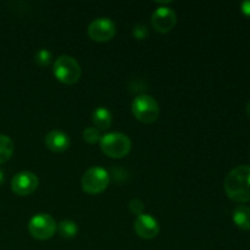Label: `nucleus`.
Instances as JSON below:
<instances>
[{
    "label": "nucleus",
    "instance_id": "nucleus-9",
    "mask_svg": "<svg viewBox=\"0 0 250 250\" xmlns=\"http://www.w3.org/2000/svg\"><path fill=\"white\" fill-rule=\"evenodd\" d=\"M177 21V15L171 7L161 6L158 7L151 14V23L158 32L166 33L175 27Z\"/></svg>",
    "mask_w": 250,
    "mask_h": 250
},
{
    "label": "nucleus",
    "instance_id": "nucleus-19",
    "mask_svg": "<svg viewBox=\"0 0 250 250\" xmlns=\"http://www.w3.org/2000/svg\"><path fill=\"white\" fill-rule=\"evenodd\" d=\"M133 34L137 37V38L142 39L148 34V28L144 24H137L133 28Z\"/></svg>",
    "mask_w": 250,
    "mask_h": 250
},
{
    "label": "nucleus",
    "instance_id": "nucleus-12",
    "mask_svg": "<svg viewBox=\"0 0 250 250\" xmlns=\"http://www.w3.org/2000/svg\"><path fill=\"white\" fill-rule=\"evenodd\" d=\"M93 122L95 125V128L107 129L112 124V114L109 109L104 106H99L95 109L92 114Z\"/></svg>",
    "mask_w": 250,
    "mask_h": 250
},
{
    "label": "nucleus",
    "instance_id": "nucleus-2",
    "mask_svg": "<svg viewBox=\"0 0 250 250\" xmlns=\"http://www.w3.org/2000/svg\"><path fill=\"white\" fill-rule=\"evenodd\" d=\"M131 146L129 137L121 132H110L100 139V148L110 158H124L129 153Z\"/></svg>",
    "mask_w": 250,
    "mask_h": 250
},
{
    "label": "nucleus",
    "instance_id": "nucleus-17",
    "mask_svg": "<svg viewBox=\"0 0 250 250\" xmlns=\"http://www.w3.org/2000/svg\"><path fill=\"white\" fill-rule=\"evenodd\" d=\"M83 138L85 142L90 144H94L97 142H100L102 139V134H100L99 129L95 128V127H87V128L83 131Z\"/></svg>",
    "mask_w": 250,
    "mask_h": 250
},
{
    "label": "nucleus",
    "instance_id": "nucleus-11",
    "mask_svg": "<svg viewBox=\"0 0 250 250\" xmlns=\"http://www.w3.org/2000/svg\"><path fill=\"white\" fill-rule=\"evenodd\" d=\"M70 137L65 132L59 131V129H53L45 136V146L56 153L65 151L70 146Z\"/></svg>",
    "mask_w": 250,
    "mask_h": 250
},
{
    "label": "nucleus",
    "instance_id": "nucleus-15",
    "mask_svg": "<svg viewBox=\"0 0 250 250\" xmlns=\"http://www.w3.org/2000/svg\"><path fill=\"white\" fill-rule=\"evenodd\" d=\"M58 231L63 238H72L77 234L78 226L72 220H63L58 225Z\"/></svg>",
    "mask_w": 250,
    "mask_h": 250
},
{
    "label": "nucleus",
    "instance_id": "nucleus-7",
    "mask_svg": "<svg viewBox=\"0 0 250 250\" xmlns=\"http://www.w3.org/2000/svg\"><path fill=\"white\" fill-rule=\"evenodd\" d=\"M116 33V26L109 17H98L88 26V34L97 42H106Z\"/></svg>",
    "mask_w": 250,
    "mask_h": 250
},
{
    "label": "nucleus",
    "instance_id": "nucleus-3",
    "mask_svg": "<svg viewBox=\"0 0 250 250\" xmlns=\"http://www.w3.org/2000/svg\"><path fill=\"white\" fill-rule=\"evenodd\" d=\"M132 112L141 122L153 124L158 120L160 107L154 97L149 94H139L132 102Z\"/></svg>",
    "mask_w": 250,
    "mask_h": 250
},
{
    "label": "nucleus",
    "instance_id": "nucleus-4",
    "mask_svg": "<svg viewBox=\"0 0 250 250\" xmlns=\"http://www.w3.org/2000/svg\"><path fill=\"white\" fill-rule=\"evenodd\" d=\"M82 73L80 62L73 56L60 55L54 62V75L66 84H73L77 82Z\"/></svg>",
    "mask_w": 250,
    "mask_h": 250
},
{
    "label": "nucleus",
    "instance_id": "nucleus-6",
    "mask_svg": "<svg viewBox=\"0 0 250 250\" xmlns=\"http://www.w3.org/2000/svg\"><path fill=\"white\" fill-rule=\"evenodd\" d=\"M56 222L49 214H37L29 220L28 229L29 233L37 239L45 241L51 238L55 234Z\"/></svg>",
    "mask_w": 250,
    "mask_h": 250
},
{
    "label": "nucleus",
    "instance_id": "nucleus-8",
    "mask_svg": "<svg viewBox=\"0 0 250 250\" xmlns=\"http://www.w3.org/2000/svg\"><path fill=\"white\" fill-rule=\"evenodd\" d=\"M39 178L32 171H21L16 173L11 180V188L17 195H29L37 190Z\"/></svg>",
    "mask_w": 250,
    "mask_h": 250
},
{
    "label": "nucleus",
    "instance_id": "nucleus-14",
    "mask_svg": "<svg viewBox=\"0 0 250 250\" xmlns=\"http://www.w3.org/2000/svg\"><path fill=\"white\" fill-rule=\"evenodd\" d=\"M14 154V142L6 134H0V164L9 160Z\"/></svg>",
    "mask_w": 250,
    "mask_h": 250
},
{
    "label": "nucleus",
    "instance_id": "nucleus-20",
    "mask_svg": "<svg viewBox=\"0 0 250 250\" xmlns=\"http://www.w3.org/2000/svg\"><path fill=\"white\" fill-rule=\"evenodd\" d=\"M241 10L246 16L250 17V0H247V1H243L241 4Z\"/></svg>",
    "mask_w": 250,
    "mask_h": 250
},
{
    "label": "nucleus",
    "instance_id": "nucleus-10",
    "mask_svg": "<svg viewBox=\"0 0 250 250\" xmlns=\"http://www.w3.org/2000/svg\"><path fill=\"white\" fill-rule=\"evenodd\" d=\"M134 231L141 238L144 239H153L160 232V225L158 220L149 214H142L137 216L134 221Z\"/></svg>",
    "mask_w": 250,
    "mask_h": 250
},
{
    "label": "nucleus",
    "instance_id": "nucleus-16",
    "mask_svg": "<svg viewBox=\"0 0 250 250\" xmlns=\"http://www.w3.org/2000/svg\"><path fill=\"white\" fill-rule=\"evenodd\" d=\"M51 60H53V54H51L48 49H39V50L34 54V61H36L39 66L50 65Z\"/></svg>",
    "mask_w": 250,
    "mask_h": 250
},
{
    "label": "nucleus",
    "instance_id": "nucleus-18",
    "mask_svg": "<svg viewBox=\"0 0 250 250\" xmlns=\"http://www.w3.org/2000/svg\"><path fill=\"white\" fill-rule=\"evenodd\" d=\"M128 209L131 210L133 214L136 215H142L144 211V203L142 202L141 199H138V198H133V199L129 200L128 203Z\"/></svg>",
    "mask_w": 250,
    "mask_h": 250
},
{
    "label": "nucleus",
    "instance_id": "nucleus-5",
    "mask_svg": "<svg viewBox=\"0 0 250 250\" xmlns=\"http://www.w3.org/2000/svg\"><path fill=\"white\" fill-rule=\"evenodd\" d=\"M81 183L84 192L89 194H98L107 188L110 183V175L105 168L93 166L83 173Z\"/></svg>",
    "mask_w": 250,
    "mask_h": 250
},
{
    "label": "nucleus",
    "instance_id": "nucleus-13",
    "mask_svg": "<svg viewBox=\"0 0 250 250\" xmlns=\"http://www.w3.org/2000/svg\"><path fill=\"white\" fill-rule=\"evenodd\" d=\"M233 222L244 231L250 229V208L239 205L233 211Z\"/></svg>",
    "mask_w": 250,
    "mask_h": 250
},
{
    "label": "nucleus",
    "instance_id": "nucleus-1",
    "mask_svg": "<svg viewBox=\"0 0 250 250\" xmlns=\"http://www.w3.org/2000/svg\"><path fill=\"white\" fill-rule=\"evenodd\" d=\"M224 187L229 199L237 203L250 202V166L241 165L229 171Z\"/></svg>",
    "mask_w": 250,
    "mask_h": 250
},
{
    "label": "nucleus",
    "instance_id": "nucleus-21",
    "mask_svg": "<svg viewBox=\"0 0 250 250\" xmlns=\"http://www.w3.org/2000/svg\"><path fill=\"white\" fill-rule=\"evenodd\" d=\"M247 115H248L249 116V119H250V102L248 103V104H247Z\"/></svg>",
    "mask_w": 250,
    "mask_h": 250
},
{
    "label": "nucleus",
    "instance_id": "nucleus-22",
    "mask_svg": "<svg viewBox=\"0 0 250 250\" xmlns=\"http://www.w3.org/2000/svg\"><path fill=\"white\" fill-rule=\"evenodd\" d=\"M4 182V173H2V171H0V185Z\"/></svg>",
    "mask_w": 250,
    "mask_h": 250
}]
</instances>
